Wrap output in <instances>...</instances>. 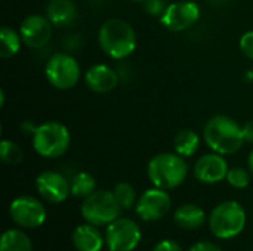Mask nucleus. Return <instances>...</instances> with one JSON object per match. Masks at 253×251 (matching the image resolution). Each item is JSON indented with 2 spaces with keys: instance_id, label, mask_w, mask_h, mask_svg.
Returning <instances> with one entry per match:
<instances>
[{
  "instance_id": "obj_1",
  "label": "nucleus",
  "mask_w": 253,
  "mask_h": 251,
  "mask_svg": "<svg viewBox=\"0 0 253 251\" xmlns=\"http://www.w3.org/2000/svg\"><path fill=\"white\" fill-rule=\"evenodd\" d=\"M98 43L107 56L116 61H125L136 49V31L127 21L122 18H110L99 27Z\"/></svg>"
},
{
  "instance_id": "obj_2",
  "label": "nucleus",
  "mask_w": 253,
  "mask_h": 251,
  "mask_svg": "<svg viewBox=\"0 0 253 251\" xmlns=\"http://www.w3.org/2000/svg\"><path fill=\"white\" fill-rule=\"evenodd\" d=\"M203 141L209 149L221 155L236 154L246 143L242 126L227 115H215L206 121Z\"/></svg>"
},
{
  "instance_id": "obj_3",
  "label": "nucleus",
  "mask_w": 253,
  "mask_h": 251,
  "mask_svg": "<svg viewBox=\"0 0 253 251\" xmlns=\"http://www.w3.org/2000/svg\"><path fill=\"white\" fill-rule=\"evenodd\" d=\"M147 175L153 186L165 191L176 189L188 176V163L176 152H162L148 161Z\"/></svg>"
},
{
  "instance_id": "obj_4",
  "label": "nucleus",
  "mask_w": 253,
  "mask_h": 251,
  "mask_svg": "<svg viewBox=\"0 0 253 251\" xmlns=\"http://www.w3.org/2000/svg\"><path fill=\"white\" fill-rule=\"evenodd\" d=\"M31 145L36 154L42 158L55 160L68 151L71 135L65 124L59 121H46L37 126L31 136Z\"/></svg>"
},
{
  "instance_id": "obj_5",
  "label": "nucleus",
  "mask_w": 253,
  "mask_h": 251,
  "mask_svg": "<svg viewBox=\"0 0 253 251\" xmlns=\"http://www.w3.org/2000/svg\"><path fill=\"white\" fill-rule=\"evenodd\" d=\"M208 223L216 238L231 240L243 232L246 226V212L237 201H224L211 212Z\"/></svg>"
},
{
  "instance_id": "obj_6",
  "label": "nucleus",
  "mask_w": 253,
  "mask_h": 251,
  "mask_svg": "<svg viewBox=\"0 0 253 251\" xmlns=\"http://www.w3.org/2000/svg\"><path fill=\"white\" fill-rule=\"evenodd\" d=\"M120 206L114 198L113 191H95L83 200L80 213L87 223L95 226H108L119 219Z\"/></svg>"
},
{
  "instance_id": "obj_7",
  "label": "nucleus",
  "mask_w": 253,
  "mask_h": 251,
  "mask_svg": "<svg viewBox=\"0 0 253 251\" xmlns=\"http://www.w3.org/2000/svg\"><path fill=\"white\" fill-rule=\"evenodd\" d=\"M44 74L52 87L58 90H68L79 83L82 70L74 56L67 52H58L49 58Z\"/></svg>"
},
{
  "instance_id": "obj_8",
  "label": "nucleus",
  "mask_w": 253,
  "mask_h": 251,
  "mask_svg": "<svg viewBox=\"0 0 253 251\" xmlns=\"http://www.w3.org/2000/svg\"><path fill=\"white\" fill-rule=\"evenodd\" d=\"M9 216L22 229H37L46 222L47 212L40 200L31 195H21L10 203Z\"/></svg>"
},
{
  "instance_id": "obj_9",
  "label": "nucleus",
  "mask_w": 253,
  "mask_h": 251,
  "mask_svg": "<svg viewBox=\"0 0 253 251\" xmlns=\"http://www.w3.org/2000/svg\"><path fill=\"white\" fill-rule=\"evenodd\" d=\"M142 240L139 225L132 219H116L107 226L105 244L111 251H133Z\"/></svg>"
},
{
  "instance_id": "obj_10",
  "label": "nucleus",
  "mask_w": 253,
  "mask_h": 251,
  "mask_svg": "<svg viewBox=\"0 0 253 251\" xmlns=\"http://www.w3.org/2000/svg\"><path fill=\"white\" fill-rule=\"evenodd\" d=\"M200 6L191 0H181L169 3L165 13L160 18V22L169 31H185L191 28L200 19Z\"/></svg>"
},
{
  "instance_id": "obj_11",
  "label": "nucleus",
  "mask_w": 253,
  "mask_h": 251,
  "mask_svg": "<svg viewBox=\"0 0 253 251\" xmlns=\"http://www.w3.org/2000/svg\"><path fill=\"white\" fill-rule=\"evenodd\" d=\"M53 24L46 15L31 13L25 16L19 25V34L24 44L30 49H42L47 46L53 36Z\"/></svg>"
},
{
  "instance_id": "obj_12",
  "label": "nucleus",
  "mask_w": 253,
  "mask_h": 251,
  "mask_svg": "<svg viewBox=\"0 0 253 251\" xmlns=\"http://www.w3.org/2000/svg\"><path fill=\"white\" fill-rule=\"evenodd\" d=\"M34 186L37 194L47 203L61 204L71 194V182L55 170H44L36 176Z\"/></svg>"
},
{
  "instance_id": "obj_13",
  "label": "nucleus",
  "mask_w": 253,
  "mask_h": 251,
  "mask_svg": "<svg viewBox=\"0 0 253 251\" xmlns=\"http://www.w3.org/2000/svg\"><path fill=\"white\" fill-rule=\"evenodd\" d=\"M172 207L168 191L160 188L147 189L136 203V215L144 222H157L163 219Z\"/></svg>"
},
{
  "instance_id": "obj_14",
  "label": "nucleus",
  "mask_w": 253,
  "mask_h": 251,
  "mask_svg": "<svg viewBox=\"0 0 253 251\" xmlns=\"http://www.w3.org/2000/svg\"><path fill=\"white\" fill-rule=\"evenodd\" d=\"M228 170L230 167L225 157L213 151L202 155L193 167L194 178L205 185H215L225 180Z\"/></svg>"
},
{
  "instance_id": "obj_15",
  "label": "nucleus",
  "mask_w": 253,
  "mask_h": 251,
  "mask_svg": "<svg viewBox=\"0 0 253 251\" xmlns=\"http://www.w3.org/2000/svg\"><path fill=\"white\" fill-rule=\"evenodd\" d=\"M120 77L117 70L111 68L107 64H95L89 67L84 72L86 86L98 95L108 93L119 86Z\"/></svg>"
},
{
  "instance_id": "obj_16",
  "label": "nucleus",
  "mask_w": 253,
  "mask_h": 251,
  "mask_svg": "<svg viewBox=\"0 0 253 251\" xmlns=\"http://www.w3.org/2000/svg\"><path fill=\"white\" fill-rule=\"evenodd\" d=\"M71 240L79 251H101L105 244V235L101 234L98 226L87 222L74 229Z\"/></svg>"
},
{
  "instance_id": "obj_17",
  "label": "nucleus",
  "mask_w": 253,
  "mask_h": 251,
  "mask_svg": "<svg viewBox=\"0 0 253 251\" xmlns=\"http://www.w3.org/2000/svg\"><path fill=\"white\" fill-rule=\"evenodd\" d=\"M46 16L55 27H67L77 19L79 10L73 0H50L46 6Z\"/></svg>"
},
{
  "instance_id": "obj_18",
  "label": "nucleus",
  "mask_w": 253,
  "mask_h": 251,
  "mask_svg": "<svg viewBox=\"0 0 253 251\" xmlns=\"http://www.w3.org/2000/svg\"><path fill=\"white\" fill-rule=\"evenodd\" d=\"M173 219L179 228L187 229V231H194V229H199L205 225L206 215L200 206L193 204V203H187V204L179 206L175 210Z\"/></svg>"
},
{
  "instance_id": "obj_19",
  "label": "nucleus",
  "mask_w": 253,
  "mask_h": 251,
  "mask_svg": "<svg viewBox=\"0 0 253 251\" xmlns=\"http://www.w3.org/2000/svg\"><path fill=\"white\" fill-rule=\"evenodd\" d=\"M200 142H202V138L196 130L182 129L176 133L173 139V148H175V152L179 154L181 157L190 158L199 151Z\"/></svg>"
},
{
  "instance_id": "obj_20",
  "label": "nucleus",
  "mask_w": 253,
  "mask_h": 251,
  "mask_svg": "<svg viewBox=\"0 0 253 251\" xmlns=\"http://www.w3.org/2000/svg\"><path fill=\"white\" fill-rule=\"evenodd\" d=\"M22 43L19 31H15L9 25H3L0 28V56L3 59L15 56L21 50Z\"/></svg>"
},
{
  "instance_id": "obj_21",
  "label": "nucleus",
  "mask_w": 253,
  "mask_h": 251,
  "mask_svg": "<svg viewBox=\"0 0 253 251\" xmlns=\"http://www.w3.org/2000/svg\"><path fill=\"white\" fill-rule=\"evenodd\" d=\"M0 251H33V244L24 231L7 229L1 235Z\"/></svg>"
},
{
  "instance_id": "obj_22",
  "label": "nucleus",
  "mask_w": 253,
  "mask_h": 251,
  "mask_svg": "<svg viewBox=\"0 0 253 251\" xmlns=\"http://www.w3.org/2000/svg\"><path fill=\"white\" fill-rule=\"evenodd\" d=\"M96 191V180L87 172H79L71 179V195L84 200Z\"/></svg>"
},
{
  "instance_id": "obj_23",
  "label": "nucleus",
  "mask_w": 253,
  "mask_h": 251,
  "mask_svg": "<svg viewBox=\"0 0 253 251\" xmlns=\"http://www.w3.org/2000/svg\"><path fill=\"white\" fill-rule=\"evenodd\" d=\"M113 194H114V198L116 201L119 203L120 209L122 210H129L132 209L133 206H136L138 203V198H136V191L135 188L127 183V182H120L114 186L113 189Z\"/></svg>"
},
{
  "instance_id": "obj_24",
  "label": "nucleus",
  "mask_w": 253,
  "mask_h": 251,
  "mask_svg": "<svg viewBox=\"0 0 253 251\" xmlns=\"http://www.w3.org/2000/svg\"><path fill=\"white\" fill-rule=\"evenodd\" d=\"M0 158L7 166H16L24 160V151L16 142H13L10 139H1Z\"/></svg>"
},
{
  "instance_id": "obj_25",
  "label": "nucleus",
  "mask_w": 253,
  "mask_h": 251,
  "mask_svg": "<svg viewBox=\"0 0 253 251\" xmlns=\"http://www.w3.org/2000/svg\"><path fill=\"white\" fill-rule=\"evenodd\" d=\"M251 176L252 173L249 172V169H245V167H231L228 170V175H227V182L236 188V189H245L249 186L251 183Z\"/></svg>"
},
{
  "instance_id": "obj_26",
  "label": "nucleus",
  "mask_w": 253,
  "mask_h": 251,
  "mask_svg": "<svg viewBox=\"0 0 253 251\" xmlns=\"http://www.w3.org/2000/svg\"><path fill=\"white\" fill-rule=\"evenodd\" d=\"M168 4H169L168 0H147L144 3V7H145V10H147L148 15L162 18V15L165 13Z\"/></svg>"
},
{
  "instance_id": "obj_27",
  "label": "nucleus",
  "mask_w": 253,
  "mask_h": 251,
  "mask_svg": "<svg viewBox=\"0 0 253 251\" xmlns=\"http://www.w3.org/2000/svg\"><path fill=\"white\" fill-rule=\"evenodd\" d=\"M239 47L248 59L253 61V30H249V31L242 34L240 41H239Z\"/></svg>"
},
{
  "instance_id": "obj_28",
  "label": "nucleus",
  "mask_w": 253,
  "mask_h": 251,
  "mask_svg": "<svg viewBox=\"0 0 253 251\" xmlns=\"http://www.w3.org/2000/svg\"><path fill=\"white\" fill-rule=\"evenodd\" d=\"M153 251H182V249L173 240H162L154 246Z\"/></svg>"
},
{
  "instance_id": "obj_29",
  "label": "nucleus",
  "mask_w": 253,
  "mask_h": 251,
  "mask_svg": "<svg viewBox=\"0 0 253 251\" xmlns=\"http://www.w3.org/2000/svg\"><path fill=\"white\" fill-rule=\"evenodd\" d=\"M187 251H222V249L211 241H200L193 244Z\"/></svg>"
},
{
  "instance_id": "obj_30",
  "label": "nucleus",
  "mask_w": 253,
  "mask_h": 251,
  "mask_svg": "<svg viewBox=\"0 0 253 251\" xmlns=\"http://www.w3.org/2000/svg\"><path fill=\"white\" fill-rule=\"evenodd\" d=\"M36 129H37V124H34V123H33V120H25L24 123H21V124H19V130H21V133H22V135H27V136H30V138L34 135Z\"/></svg>"
},
{
  "instance_id": "obj_31",
  "label": "nucleus",
  "mask_w": 253,
  "mask_h": 251,
  "mask_svg": "<svg viewBox=\"0 0 253 251\" xmlns=\"http://www.w3.org/2000/svg\"><path fill=\"white\" fill-rule=\"evenodd\" d=\"M242 130H243L245 142H246V143H253V120L246 121V123L242 126Z\"/></svg>"
},
{
  "instance_id": "obj_32",
  "label": "nucleus",
  "mask_w": 253,
  "mask_h": 251,
  "mask_svg": "<svg viewBox=\"0 0 253 251\" xmlns=\"http://www.w3.org/2000/svg\"><path fill=\"white\" fill-rule=\"evenodd\" d=\"M248 169H249V172L252 173L253 176V149L249 152V155H248Z\"/></svg>"
},
{
  "instance_id": "obj_33",
  "label": "nucleus",
  "mask_w": 253,
  "mask_h": 251,
  "mask_svg": "<svg viewBox=\"0 0 253 251\" xmlns=\"http://www.w3.org/2000/svg\"><path fill=\"white\" fill-rule=\"evenodd\" d=\"M245 80H246V81H249V83H252L253 81V70H248V71L245 72Z\"/></svg>"
},
{
  "instance_id": "obj_34",
  "label": "nucleus",
  "mask_w": 253,
  "mask_h": 251,
  "mask_svg": "<svg viewBox=\"0 0 253 251\" xmlns=\"http://www.w3.org/2000/svg\"><path fill=\"white\" fill-rule=\"evenodd\" d=\"M4 99H6V96H4V90H3V89H0V107H1V108L4 107Z\"/></svg>"
},
{
  "instance_id": "obj_35",
  "label": "nucleus",
  "mask_w": 253,
  "mask_h": 251,
  "mask_svg": "<svg viewBox=\"0 0 253 251\" xmlns=\"http://www.w3.org/2000/svg\"><path fill=\"white\" fill-rule=\"evenodd\" d=\"M215 3H218V4H224V3H227V1H230V0H213Z\"/></svg>"
},
{
  "instance_id": "obj_36",
  "label": "nucleus",
  "mask_w": 253,
  "mask_h": 251,
  "mask_svg": "<svg viewBox=\"0 0 253 251\" xmlns=\"http://www.w3.org/2000/svg\"><path fill=\"white\" fill-rule=\"evenodd\" d=\"M133 1H136V3H145L147 0H133Z\"/></svg>"
},
{
  "instance_id": "obj_37",
  "label": "nucleus",
  "mask_w": 253,
  "mask_h": 251,
  "mask_svg": "<svg viewBox=\"0 0 253 251\" xmlns=\"http://www.w3.org/2000/svg\"><path fill=\"white\" fill-rule=\"evenodd\" d=\"M86 1H90V0H86Z\"/></svg>"
},
{
  "instance_id": "obj_38",
  "label": "nucleus",
  "mask_w": 253,
  "mask_h": 251,
  "mask_svg": "<svg viewBox=\"0 0 253 251\" xmlns=\"http://www.w3.org/2000/svg\"><path fill=\"white\" fill-rule=\"evenodd\" d=\"M191 1H194V0H191Z\"/></svg>"
},
{
  "instance_id": "obj_39",
  "label": "nucleus",
  "mask_w": 253,
  "mask_h": 251,
  "mask_svg": "<svg viewBox=\"0 0 253 251\" xmlns=\"http://www.w3.org/2000/svg\"><path fill=\"white\" fill-rule=\"evenodd\" d=\"M108 251H111V250H108Z\"/></svg>"
}]
</instances>
